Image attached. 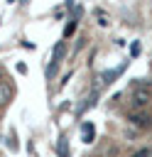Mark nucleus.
Instances as JSON below:
<instances>
[{
  "label": "nucleus",
  "instance_id": "f03ea898",
  "mask_svg": "<svg viewBox=\"0 0 152 157\" xmlns=\"http://www.w3.org/2000/svg\"><path fill=\"white\" fill-rule=\"evenodd\" d=\"M127 120H130L135 128H142V130H145V128H150V123H152V120H150V115H147V113H142V110H132V113L127 115Z\"/></svg>",
  "mask_w": 152,
  "mask_h": 157
},
{
  "label": "nucleus",
  "instance_id": "7ed1b4c3",
  "mask_svg": "<svg viewBox=\"0 0 152 157\" xmlns=\"http://www.w3.org/2000/svg\"><path fill=\"white\" fill-rule=\"evenodd\" d=\"M10 98H12V86H7V83H0V105H5Z\"/></svg>",
  "mask_w": 152,
  "mask_h": 157
},
{
  "label": "nucleus",
  "instance_id": "1a4fd4ad",
  "mask_svg": "<svg viewBox=\"0 0 152 157\" xmlns=\"http://www.w3.org/2000/svg\"><path fill=\"white\" fill-rule=\"evenodd\" d=\"M150 157H152V155H150Z\"/></svg>",
  "mask_w": 152,
  "mask_h": 157
},
{
  "label": "nucleus",
  "instance_id": "f257e3e1",
  "mask_svg": "<svg viewBox=\"0 0 152 157\" xmlns=\"http://www.w3.org/2000/svg\"><path fill=\"white\" fill-rule=\"evenodd\" d=\"M150 101H152V86H150V83L135 86V91H132V105L142 110V108H145Z\"/></svg>",
  "mask_w": 152,
  "mask_h": 157
},
{
  "label": "nucleus",
  "instance_id": "0eeeda50",
  "mask_svg": "<svg viewBox=\"0 0 152 157\" xmlns=\"http://www.w3.org/2000/svg\"><path fill=\"white\" fill-rule=\"evenodd\" d=\"M150 155H152V150H150V147H145V150H140V152H135L132 157H150Z\"/></svg>",
  "mask_w": 152,
  "mask_h": 157
},
{
  "label": "nucleus",
  "instance_id": "20e7f679",
  "mask_svg": "<svg viewBox=\"0 0 152 157\" xmlns=\"http://www.w3.org/2000/svg\"><path fill=\"white\" fill-rule=\"evenodd\" d=\"M81 130H83V142H93V135H96L93 125H91V123H83V125H81Z\"/></svg>",
  "mask_w": 152,
  "mask_h": 157
},
{
  "label": "nucleus",
  "instance_id": "423d86ee",
  "mask_svg": "<svg viewBox=\"0 0 152 157\" xmlns=\"http://www.w3.org/2000/svg\"><path fill=\"white\" fill-rule=\"evenodd\" d=\"M96 17H98V22H101L103 27L108 25V17H105V12H101V10H96Z\"/></svg>",
  "mask_w": 152,
  "mask_h": 157
},
{
  "label": "nucleus",
  "instance_id": "39448f33",
  "mask_svg": "<svg viewBox=\"0 0 152 157\" xmlns=\"http://www.w3.org/2000/svg\"><path fill=\"white\" fill-rule=\"evenodd\" d=\"M59 155L61 157H69V147H66V140L61 137V142H59Z\"/></svg>",
  "mask_w": 152,
  "mask_h": 157
},
{
  "label": "nucleus",
  "instance_id": "6e6552de",
  "mask_svg": "<svg viewBox=\"0 0 152 157\" xmlns=\"http://www.w3.org/2000/svg\"><path fill=\"white\" fill-rule=\"evenodd\" d=\"M74 27H76V22H69V25H66V32H64V34H66V37H69V34H71V32H74Z\"/></svg>",
  "mask_w": 152,
  "mask_h": 157
}]
</instances>
